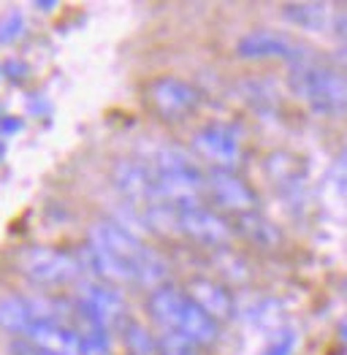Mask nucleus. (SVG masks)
<instances>
[{
  "instance_id": "15",
  "label": "nucleus",
  "mask_w": 347,
  "mask_h": 355,
  "mask_svg": "<svg viewBox=\"0 0 347 355\" xmlns=\"http://www.w3.org/2000/svg\"><path fill=\"white\" fill-rule=\"evenodd\" d=\"M282 14L293 25H301L307 30H320L325 28L331 8L323 6V3H288V6H282Z\"/></svg>"
},
{
  "instance_id": "6",
  "label": "nucleus",
  "mask_w": 347,
  "mask_h": 355,
  "mask_svg": "<svg viewBox=\"0 0 347 355\" xmlns=\"http://www.w3.org/2000/svg\"><path fill=\"white\" fill-rule=\"evenodd\" d=\"M190 147H193V155H198L201 160H206L214 168L233 171V166L242 160L239 139L233 136L228 128H223V125H209V128L198 130L193 136Z\"/></svg>"
},
{
  "instance_id": "17",
  "label": "nucleus",
  "mask_w": 347,
  "mask_h": 355,
  "mask_svg": "<svg viewBox=\"0 0 347 355\" xmlns=\"http://www.w3.org/2000/svg\"><path fill=\"white\" fill-rule=\"evenodd\" d=\"M76 334H79V355H112L106 328H79Z\"/></svg>"
},
{
  "instance_id": "4",
  "label": "nucleus",
  "mask_w": 347,
  "mask_h": 355,
  "mask_svg": "<svg viewBox=\"0 0 347 355\" xmlns=\"http://www.w3.org/2000/svg\"><path fill=\"white\" fill-rule=\"evenodd\" d=\"M176 217H179V234H185L198 244H206V247L231 244V223L212 209L201 207V204H187V207H176Z\"/></svg>"
},
{
  "instance_id": "19",
  "label": "nucleus",
  "mask_w": 347,
  "mask_h": 355,
  "mask_svg": "<svg viewBox=\"0 0 347 355\" xmlns=\"http://www.w3.org/2000/svg\"><path fill=\"white\" fill-rule=\"evenodd\" d=\"M160 355H198V353H196V345H190L179 334L166 331V336L160 339Z\"/></svg>"
},
{
  "instance_id": "8",
  "label": "nucleus",
  "mask_w": 347,
  "mask_h": 355,
  "mask_svg": "<svg viewBox=\"0 0 347 355\" xmlns=\"http://www.w3.org/2000/svg\"><path fill=\"white\" fill-rule=\"evenodd\" d=\"M185 296L190 298L201 312H206L214 323L220 320H231L233 318V296L231 291L217 282V279H206V277H196L187 282Z\"/></svg>"
},
{
  "instance_id": "2",
  "label": "nucleus",
  "mask_w": 347,
  "mask_h": 355,
  "mask_svg": "<svg viewBox=\"0 0 347 355\" xmlns=\"http://www.w3.org/2000/svg\"><path fill=\"white\" fill-rule=\"evenodd\" d=\"M17 268L22 277H28L33 285L41 288H62L82 277V263L76 255L46 244H33L19 250Z\"/></svg>"
},
{
  "instance_id": "21",
  "label": "nucleus",
  "mask_w": 347,
  "mask_h": 355,
  "mask_svg": "<svg viewBox=\"0 0 347 355\" xmlns=\"http://www.w3.org/2000/svg\"><path fill=\"white\" fill-rule=\"evenodd\" d=\"M11 355H46V353H41L38 347H33L28 339H19V342L11 345Z\"/></svg>"
},
{
  "instance_id": "13",
  "label": "nucleus",
  "mask_w": 347,
  "mask_h": 355,
  "mask_svg": "<svg viewBox=\"0 0 347 355\" xmlns=\"http://www.w3.org/2000/svg\"><path fill=\"white\" fill-rule=\"evenodd\" d=\"M33 323H35L33 298L17 296V293H8V296L0 298V331L25 336Z\"/></svg>"
},
{
  "instance_id": "11",
  "label": "nucleus",
  "mask_w": 347,
  "mask_h": 355,
  "mask_svg": "<svg viewBox=\"0 0 347 355\" xmlns=\"http://www.w3.org/2000/svg\"><path fill=\"white\" fill-rule=\"evenodd\" d=\"M171 334H179L190 345L203 347V345H212L217 339V323L206 312H201L190 298H185V304H182V309H179V315L174 320Z\"/></svg>"
},
{
  "instance_id": "22",
  "label": "nucleus",
  "mask_w": 347,
  "mask_h": 355,
  "mask_svg": "<svg viewBox=\"0 0 347 355\" xmlns=\"http://www.w3.org/2000/svg\"><path fill=\"white\" fill-rule=\"evenodd\" d=\"M334 28H337V33H339V38H345V41H347V14H342V17H337Z\"/></svg>"
},
{
  "instance_id": "18",
  "label": "nucleus",
  "mask_w": 347,
  "mask_h": 355,
  "mask_svg": "<svg viewBox=\"0 0 347 355\" xmlns=\"http://www.w3.org/2000/svg\"><path fill=\"white\" fill-rule=\"evenodd\" d=\"M25 33V17L19 11H8L0 17V44H11Z\"/></svg>"
},
{
  "instance_id": "14",
  "label": "nucleus",
  "mask_w": 347,
  "mask_h": 355,
  "mask_svg": "<svg viewBox=\"0 0 347 355\" xmlns=\"http://www.w3.org/2000/svg\"><path fill=\"white\" fill-rule=\"evenodd\" d=\"M185 298H187L185 291H179V288H174V285H163V288H158V291L149 293L146 309H149L152 320H158L166 331H171L174 320H176V315H179V309H182V304H185Z\"/></svg>"
},
{
  "instance_id": "20",
  "label": "nucleus",
  "mask_w": 347,
  "mask_h": 355,
  "mask_svg": "<svg viewBox=\"0 0 347 355\" xmlns=\"http://www.w3.org/2000/svg\"><path fill=\"white\" fill-rule=\"evenodd\" d=\"M293 347H296V336H293V334H282L280 339H274L260 355H290Z\"/></svg>"
},
{
  "instance_id": "10",
  "label": "nucleus",
  "mask_w": 347,
  "mask_h": 355,
  "mask_svg": "<svg viewBox=\"0 0 347 355\" xmlns=\"http://www.w3.org/2000/svg\"><path fill=\"white\" fill-rule=\"evenodd\" d=\"M236 52L244 60H271V58L296 60L298 46L290 41L288 35H282V33H274V30H253V33H247V35L239 38Z\"/></svg>"
},
{
  "instance_id": "12",
  "label": "nucleus",
  "mask_w": 347,
  "mask_h": 355,
  "mask_svg": "<svg viewBox=\"0 0 347 355\" xmlns=\"http://www.w3.org/2000/svg\"><path fill=\"white\" fill-rule=\"evenodd\" d=\"M231 228H233V236L239 234L242 239H247L250 244H255L260 250H274L282 241L280 228L269 217H263L258 209L255 211H247V214H236Z\"/></svg>"
},
{
  "instance_id": "16",
  "label": "nucleus",
  "mask_w": 347,
  "mask_h": 355,
  "mask_svg": "<svg viewBox=\"0 0 347 355\" xmlns=\"http://www.w3.org/2000/svg\"><path fill=\"white\" fill-rule=\"evenodd\" d=\"M122 342L130 355H160V342L152 336V331L136 320L122 323Z\"/></svg>"
},
{
  "instance_id": "23",
  "label": "nucleus",
  "mask_w": 347,
  "mask_h": 355,
  "mask_svg": "<svg viewBox=\"0 0 347 355\" xmlns=\"http://www.w3.org/2000/svg\"><path fill=\"white\" fill-rule=\"evenodd\" d=\"M342 336H345V339H347V323H345V326H342Z\"/></svg>"
},
{
  "instance_id": "1",
  "label": "nucleus",
  "mask_w": 347,
  "mask_h": 355,
  "mask_svg": "<svg viewBox=\"0 0 347 355\" xmlns=\"http://www.w3.org/2000/svg\"><path fill=\"white\" fill-rule=\"evenodd\" d=\"M290 87L318 114L337 117L347 112V76L331 65L296 60L290 71Z\"/></svg>"
},
{
  "instance_id": "3",
  "label": "nucleus",
  "mask_w": 347,
  "mask_h": 355,
  "mask_svg": "<svg viewBox=\"0 0 347 355\" xmlns=\"http://www.w3.org/2000/svg\"><path fill=\"white\" fill-rule=\"evenodd\" d=\"M146 101H149V106H152V112L158 117L176 122V119L190 117L198 109L201 95H198V89L193 87L190 82H185V79L160 76V79H155L146 87Z\"/></svg>"
},
{
  "instance_id": "9",
  "label": "nucleus",
  "mask_w": 347,
  "mask_h": 355,
  "mask_svg": "<svg viewBox=\"0 0 347 355\" xmlns=\"http://www.w3.org/2000/svg\"><path fill=\"white\" fill-rule=\"evenodd\" d=\"M25 339L46 355H79V334L58 320H35Z\"/></svg>"
},
{
  "instance_id": "5",
  "label": "nucleus",
  "mask_w": 347,
  "mask_h": 355,
  "mask_svg": "<svg viewBox=\"0 0 347 355\" xmlns=\"http://www.w3.org/2000/svg\"><path fill=\"white\" fill-rule=\"evenodd\" d=\"M203 190H209L212 201L226 211L233 214H247L258 209V196L255 190L239 177L236 171L226 168H212L209 174H203Z\"/></svg>"
},
{
  "instance_id": "7",
  "label": "nucleus",
  "mask_w": 347,
  "mask_h": 355,
  "mask_svg": "<svg viewBox=\"0 0 347 355\" xmlns=\"http://www.w3.org/2000/svg\"><path fill=\"white\" fill-rule=\"evenodd\" d=\"M112 182H115L117 190L133 204H146V207L158 204V184H155V174H152L149 163L122 157L112 168Z\"/></svg>"
}]
</instances>
